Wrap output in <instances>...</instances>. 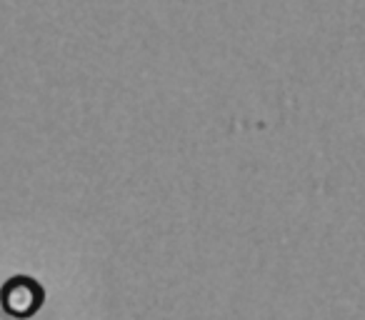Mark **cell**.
Here are the masks:
<instances>
[]
</instances>
